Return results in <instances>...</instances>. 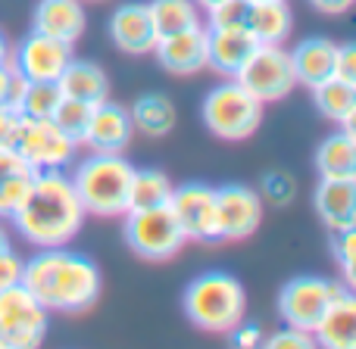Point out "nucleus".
I'll use <instances>...</instances> for the list:
<instances>
[{
    "label": "nucleus",
    "instance_id": "24",
    "mask_svg": "<svg viewBox=\"0 0 356 349\" xmlns=\"http://www.w3.org/2000/svg\"><path fill=\"white\" fill-rule=\"evenodd\" d=\"M244 28L257 37V44H282L294 28V12L284 0H250Z\"/></svg>",
    "mask_w": 356,
    "mask_h": 349
},
{
    "label": "nucleus",
    "instance_id": "16",
    "mask_svg": "<svg viewBox=\"0 0 356 349\" xmlns=\"http://www.w3.org/2000/svg\"><path fill=\"white\" fill-rule=\"evenodd\" d=\"M156 62L172 75H197L207 69V28H184L166 35L154 47Z\"/></svg>",
    "mask_w": 356,
    "mask_h": 349
},
{
    "label": "nucleus",
    "instance_id": "1",
    "mask_svg": "<svg viewBox=\"0 0 356 349\" xmlns=\"http://www.w3.org/2000/svg\"><path fill=\"white\" fill-rule=\"evenodd\" d=\"M22 284L50 312H88L100 300L104 275L94 259L69 246H44L25 259Z\"/></svg>",
    "mask_w": 356,
    "mask_h": 349
},
{
    "label": "nucleus",
    "instance_id": "4",
    "mask_svg": "<svg viewBox=\"0 0 356 349\" xmlns=\"http://www.w3.org/2000/svg\"><path fill=\"white\" fill-rule=\"evenodd\" d=\"M181 309L194 327L225 334L244 321L247 293L238 278L225 275V271H207L184 287Z\"/></svg>",
    "mask_w": 356,
    "mask_h": 349
},
{
    "label": "nucleus",
    "instance_id": "17",
    "mask_svg": "<svg viewBox=\"0 0 356 349\" xmlns=\"http://www.w3.org/2000/svg\"><path fill=\"white\" fill-rule=\"evenodd\" d=\"M313 203L325 228H332V234L356 228V178H319Z\"/></svg>",
    "mask_w": 356,
    "mask_h": 349
},
{
    "label": "nucleus",
    "instance_id": "30",
    "mask_svg": "<svg viewBox=\"0 0 356 349\" xmlns=\"http://www.w3.org/2000/svg\"><path fill=\"white\" fill-rule=\"evenodd\" d=\"M91 112H94V103H85V100H75V97H63L54 110V125L69 135L75 144L81 147V137H85V128L91 122Z\"/></svg>",
    "mask_w": 356,
    "mask_h": 349
},
{
    "label": "nucleus",
    "instance_id": "7",
    "mask_svg": "<svg viewBox=\"0 0 356 349\" xmlns=\"http://www.w3.org/2000/svg\"><path fill=\"white\" fill-rule=\"evenodd\" d=\"M125 215H129L125 219V240L141 259L163 262V259H172L188 244L169 203L150 209H129Z\"/></svg>",
    "mask_w": 356,
    "mask_h": 349
},
{
    "label": "nucleus",
    "instance_id": "9",
    "mask_svg": "<svg viewBox=\"0 0 356 349\" xmlns=\"http://www.w3.org/2000/svg\"><path fill=\"white\" fill-rule=\"evenodd\" d=\"M347 287L350 284L332 281V278H291L278 293V315L284 318V325L313 334V327L319 325V318L334 303V296H341Z\"/></svg>",
    "mask_w": 356,
    "mask_h": 349
},
{
    "label": "nucleus",
    "instance_id": "8",
    "mask_svg": "<svg viewBox=\"0 0 356 349\" xmlns=\"http://www.w3.org/2000/svg\"><path fill=\"white\" fill-rule=\"evenodd\" d=\"M238 85H244L263 103H275V100L288 97L297 87L294 62H291V50H284L282 44H257L247 62L234 75Z\"/></svg>",
    "mask_w": 356,
    "mask_h": 349
},
{
    "label": "nucleus",
    "instance_id": "27",
    "mask_svg": "<svg viewBox=\"0 0 356 349\" xmlns=\"http://www.w3.org/2000/svg\"><path fill=\"white\" fill-rule=\"evenodd\" d=\"M135 131L147 137H166L175 128V106L166 94H144L129 110Z\"/></svg>",
    "mask_w": 356,
    "mask_h": 349
},
{
    "label": "nucleus",
    "instance_id": "5",
    "mask_svg": "<svg viewBox=\"0 0 356 349\" xmlns=\"http://www.w3.org/2000/svg\"><path fill=\"white\" fill-rule=\"evenodd\" d=\"M203 122L222 141H244L263 122V100H257L234 78L216 85L203 97Z\"/></svg>",
    "mask_w": 356,
    "mask_h": 349
},
{
    "label": "nucleus",
    "instance_id": "38",
    "mask_svg": "<svg viewBox=\"0 0 356 349\" xmlns=\"http://www.w3.org/2000/svg\"><path fill=\"white\" fill-rule=\"evenodd\" d=\"M332 78H341V81H347V85H356V47L353 44H338Z\"/></svg>",
    "mask_w": 356,
    "mask_h": 349
},
{
    "label": "nucleus",
    "instance_id": "42",
    "mask_svg": "<svg viewBox=\"0 0 356 349\" xmlns=\"http://www.w3.org/2000/svg\"><path fill=\"white\" fill-rule=\"evenodd\" d=\"M0 62H10V44H6L3 31H0Z\"/></svg>",
    "mask_w": 356,
    "mask_h": 349
},
{
    "label": "nucleus",
    "instance_id": "40",
    "mask_svg": "<svg viewBox=\"0 0 356 349\" xmlns=\"http://www.w3.org/2000/svg\"><path fill=\"white\" fill-rule=\"evenodd\" d=\"M309 3H313L319 12H328V16H338V12L350 10L353 0H309Z\"/></svg>",
    "mask_w": 356,
    "mask_h": 349
},
{
    "label": "nucleus",
    "instance_id": "2",
    "mask_svg": "<svg viewBox=\"0 0 356 349\" xmlns=\"http://www.w3.org/2000/svg\"><path fill=\"white\" fill-rule=\"evenodd\" d=\"M85 206L72 187V178L63 172H38L22 206L10 215L16 231L35 250L66 246L85 225Z\"/></svg>",
    "mask_w": 356,
    "mask_h": 349
},
{
    "label": "nucleus",
    "instance_id": "25",
    "mask_svg": "<svg viewBox=\"0 0 356 349\" xmlns=\"http://www.w3.org/2000/svg\"><path fill=\"white\" fill-rule=\"evenodd\" d=\"M319 178H356V137L353 128H341L328 135L316 150Z\"/></svg>",
    "mask_w": 356,
    "mask_h": 349
},
{
    "label": "nucleus",
    "instance_id": "10",
    "mask_svg": "<svg viewBox=\"0 0 356 349\" xmlns=\"http://www.w3.org/2000/svg\"><path fill=\"white\" fill-rule=\"evenodd\" d=\"M79 144L63 135L54 119H29L22 116V128L16 137V153L29 160L38 172H63L75 160Z\"/></svg>",
    "mask_w": 356,
    "mask_h": 349
},
{
    "label": "nucleus",
    "instance_id": "35",
    "mask_svg": "<svg viewBox=\"0 0 356 349\" xmlns=\"http://www.w3.org/2000/svg\"><path fill=\"white\" fill-rule=\"evenodd\" d=\"M263 346L269 349H307V346H316L313 334L309 331H300V327H282L278 334H272V337L263 340Z\"/></svg>",
    "mask_w": 356,
    "mask_h": 349
},
{
    "label": "nucleus",
    "instance_id": "3",
    "mask_svg": "<svg viewBox=\"0 0 356 349\" xmlns=\"http://www.w3.org/2000/svg\"><path fill=\"white\" fill-rule=\"evenodd\" d=\"M69 178H72V187L79 194L85 212L100 215V219H116V215L129 212L135 166L122 153L85 156Z\"/></svg>",
    "mask_w": 356,
    "mask_h": 349
},
{
    "label": "nucleus",
    "instance_id": "44",
    "mask_svg": "<svg viewBox=\"0 0 356 349\" xmlns=\"http://www.w3.org/2000/svg\"><path fill=\"white\" fill-rule=\"evenodd\" d=\"M197 6H200V10H207V6H213V3H219V0H194Z\"/></svg>",
    "mask_w": 356,
    "mask_h": 349
},
{
    "label": "nucleus",
    "instance_id": "20",
    "mask_svg": "<svg viewBox=\"0 0 356 349\" xmlns=\"http://www.w3.org/2000/svg\"><path fill=\"white\" fill-rule=\"evenodd\" d=\"M313 340H316V346H325V349L356 346V296L350 287L341 296H334V303L325 309L319 325L313 327Z\"/></svg>",
    "mask_w": 356,
    "mask_h": 349
},
{
    "label": "nucleus",
    "instance_id": "15",
    "mask_svg": "<svg viewBox=\"0 0 356 349\" xmlns=\"http://www.w3.org/2000/svg\"><path fill=\"white\" fill-rule=\"evenodd\" d=\"M110 41L116 44L122 53L131 56H141V53H154L156 35L154 28V19H150V6L147 3H122L113 10L110 16Z\"/></svg>",
    "mask_w": 356,
    "mask_h": 349
},
{
    "label": "nucleus",
    "instance_id": "13",
    "mask_svg": "<svg viewBox=\"0 0 356 349\" xmlns=\"http://www.w3.org/2000/svg\"><path fill=\"white\" fill-rule=\"evenodd\" d=\"M10 53V66L29 81H56L66 62L72 60V44H63L41 31H29Z\"/></svg>",
    "mask_w": 356,
    "mask_h": 349
},
{
    "label": "nucleus",
    "instance_id": "6",
    "mask_svg": "<svg viewBox=\"0 0 356 349\" xmlns=\"http://www.w3.org/2000/svg\"><path fill=\"white\" fill-rule=\"evenodd\" d=\"M50 327V309L25 284L0 290V349L41 346Z\"/></svg>",
    "mask_w": 356,
    "mask_h": 349
},
{
    "label": "nucleus",
    "instance_id": "32",
    "mask_svg": "<svg viewBox=\"0 0 356 349\" xmlns=\"http://www.w3.org/2000/svg\"><path fill=\"white\" fill-rule=\"evenodd\" d=\"M250 0H219L207 6V28H244Z\"/></svg>",
    "mask_w": 356,
    "mask_h": 349
},
{
    "label": "nucleus",
    "instance_id": "36",
    "mask_svg": "<svg viewBox=\"0 0 356 349\" xmlns=\"http://www.w3.org/2000/svg\"><path fill=\"white\" fill-rule=\"evenodd\" d=\"M19 128H22V112L0 103V150H16Z\"/></svg>",
    "mask_w": 356,
    "mask_h": 349
},
{
    "label": "nucleus",
    "instance_id": "11",
    "mask_svg": "<svg viewBox=\"0 0 356 349\" xmlns=\"http://www.w3.org/2000/svg\"><path fill=\"white\" fill-rule=\"evenodd\" d=\"M169 209L175 212L184 237L197 244H219V228H216V187L203 181H188L172 187Z\"/></svg>",
    "mask_w": 356,
    "mask_h": 349
},
{
    "label": "nucleus",
    "instance_id": "23",
    "mask_svg": "<svg viewBox=\"0 0 356 349\" xmlns=\"http://www.w3.org/2000/svg\"><path fill=\"white\" fill-rule=\"evenodd\" d=\"M56 85H60L63 97H75L85 103H100L110 97V78L94 60H75L72 56L60 72Z\"/></svg>",
    "mask_w": 356,
    "mask_h": 349
},
{
    "label": "nucleus",
    "instance_id": "18",
    "mask_svg": "<svg viewBox=\"0 0 356 349\" xmlns=\"http://www.w3.org/2000/svg\"><path fill=\"white\" fill-rule=\"evenodd\" d=\"M85 6L81 0H41L31 12V31L50 35L63 44H75L85 35Z\"/></svg>",
    "mask_w": 356,
    "mask_h": 349
},
{
    "label": "nucleus",
    "instance_id": "39",
    "mask_svg": "<svg viewBox=\"0 0 356 349\" xmlns=\"http://www.w3.org/2000/svg\"><path fill=\"white\" fill-rule=\"evenodd\" d=\"M232 343L234 346H263V331H259L257 325H244V321H241L232 331Z\"/></svg>",
    "mask_w": 356,
    "mask_h": 349
},
{
    "label": "nucleus",
    "instance_id": "12",
    "mask_svg": "<svg viewBox=\"0 0 356 349\" xmlns=\"http://www.w3.org/2000/svg\"><path fill=\"white\" fill-rule=\"evenodd\" d=\"M263 221V200L247 184H222L216 187V228L222 240H247Z\"/></svg>",
    "mask_w": 356,
    "mask_h": 349
},
{
    "label": "nucleus",
    "instance_id": "19",
    "mask_svg": "<svg viewBox=\"0 0 356 349\" xmlns=\"http://www.w3.org/2000/svg\"><path fill=\"white\" fill-rule=\"evenodd\" d=\"M257 50V37L247 28H207V69L234 78L247 56Z\"/></svg>",
    "mask_w": 356,
    "mask_h": 349
},
{
    "label": "nucleus",
    "instance_id": "14",
    "mask_svg": "<svg viewBox=\"0 0 356 349\" xmlns=\"http://www.w3.org/2000/svg\"><path fill=\"white\" fill-rule=\"evenodd\" d=\"M131 135H135V125H131L129 110L110 103V100H100V103H94L91 122H88L81 144L94 153H125Z\"/></svg>",
    "mask_w": 356,
    "mask_h": 349
},
{
    "label": "nucleus",
    "instance_id": "33",
    "mask_svg": "<svg viewBox=\"0 0 356 349\" xmlns=\"http://www.w3.org/2000/svg\"><path fill=\"white\" fill-rule=\"evenodd\" d=\"M334 259H338L341 271H344V281L353 284L356 275V228H344V231H334Z\"/></svg>",
    "mask_w": 356,
    "mask_h": 349
},
{
    "label": "nucleus",
    "instance_id": "37",
    "mask_svg": "<svg viewBox=\"0 0 356 349\" xmlns=\"http://www.w3.org/2000/svg\"><path fill=\"white\" fill-rule=\"evenodd\" d=\"M22 269H25V259L19 253H13V246L0 253V290L22 284Z\"/></svg>",
    "mask_w": 356,
    "mask_h": 349
},
{
    "label": "nucleus",
    "instance_id": "41",
    "mask_svg": "<svg viewBox=\"0 0 356 349\" xmlns=\"http://www.w3.org/2000/svg\"><path fill=\"white\" fill-rule=\"evenodd\" d=\"M10 75H13V66L10 62H0V103L6 97V85H10Z\"/></svg>",
    "mask_w": 356,
    "mask_h": 349
},
{
    "label": "nucleus",
    "instance_id": "26",
    "mask_svg": "<svg viewBox=\"0 0 356 349\" xmlns=\"http://www.w3.org/2000/svg\"><path fill=\"white\" fill-rule=\"evenodd\" d=\"M313 91V103L328 122L341 125V128H353L356 119V85H347L341 78H325L322 85L309 87Z\"/></svg>",
    "mask_w": 356,
    "mask_h": 349
},
{
    "label": "nucleus",
    "instance_id": "34",
    "mask_svg": "<svg viewBox=\"0 0 356 349\" xmlns=\"http://www.w3.org/2000/svg\"><path fill=\"white\" fill-rule=\"evenodd\" d=\"M263 196L284 206V203H291L297 196V181L288 172H269L263 178Z\"/></svg>",
    "mask_w": 356,
    "mask_h": 349
},
{
    "label": "nucleus",
    "instance_id": "28",
    "mask_svg": "<svg viewBox=\"0 0 356 349\" xmlns=\"http://www.w3.org/2000/svg\"><path fill=\"white\" fill-rule=\"evenodd\" d=\"M147 6H150V19H154V28L160 37L203 25L200 6L194 0H154Z\"/></svg>",
    "mask_w": 356,
    "mask_h": 349
},
{
    "label": "nucleus",
    "instance_id": "21",
    "mask_svg": "<svg viewBox=\"0 0 356 349\" xmlns=\"http://www.w3.org/2000/svg\"><path fill=\"white\" fill-rule=\"evenodd\" d=\"M334 53H338V44L332 37H303L294 50H291V62H294V75L297 85L303 87H316L325 78H332L334 72Z\"/></svg>",
    "mask_w": 356,
    "mask_h": 349
},
{
    "label": "nucleus",
    "instance_id": "43",
    "mask_svg": "<svg viewBox=\"0 0 356 349\" xmlns=\"http://www.w3.org/2000/svg\"><path fill=\"white\" fill-rule=\"evenodd\" d=\"M3 250H10V234L0 228V253H3Z\"/></svg>",
    "mask_w": 356,
    "mask_h": 349
},
{
    "label": "nucleus",
    "instance_id": "31",
    "mask_svg": "<svg viewBox=\"0 0 356 349\" xmlns=\"http://www.w3.org/2000/svg\"><path fill=\"white\" fill-rule=\"evenodd\" d=\"M60 100H63V91L56 81H29V91H25L19 112L29 119H50Z\"/></svg>",
    "mask_w": 356,
    "mask_h": 349
},
{
    "label": "nucleus",
    "instance_id": "22",
    "mask_svg": "<svg viewBox=\"0 0 356 349\" xmlns=\"http://www.w3.org/2000/svg\"><path fill=\"white\" fill-rule=\"evenodd\" d=\"M38 169L16 150H0V219H10L29 196Z\"/></svg>",
    "mask_w": 356,
    "mask_h": 349
},
{
    "label": "nucleus",
    "instance_id": "29",
    "mask_svg": "<svg viewBox=\"0 0 356 349\" xmlns=\"http://www.w3.org/2000/svg\"><path fill=\"white\" fill-rule=\"evenodd\" d=\"M175 184L166 178V172L160 169H135L131 178V196H129V209H150V206H163L169 203Z\"/></svg>",
    "mask_w": 356,
    "mask_h": 349
}]
</instances>
